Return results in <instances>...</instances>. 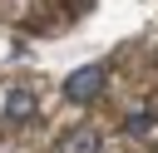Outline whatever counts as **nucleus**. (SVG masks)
<instances>
[{
    "instance_id": "nucleus-1",
    "label": "nucleus",
    "mask_w": 158,
    "mask_h": 153,
    "mask_svg": "<svg viewBox=\"0 0 158 153\" xmlns=\"http://www.w3.org/2000/svg\"><path fill=\"white\" fill-rule=\"evenodd\" d=\"M104 79H109L104 64H84V69H74V74L64 79V99H69V104H94V99L104 94Z\"/></svg>"
},
{
    "instance_id": "nucleus-2",
    "label": "nucleus",
    "mask_w": 158,
    "mask_h": 153,
    "mask_svg": "<svg viewBox=\"0 0 158 153\" xmlns=\"http://www.w3.org/2000/svg\"><path fill=\"white\" fill-rule=\"evenodd\" d=\"M35 114H40V99H35V89H10V94H5V104H0V118H5L10 128H25Z\"/></svg>"
},
{
    "instance_id": "nucleus-3",
    "label": "nucleus",
    "mask_w": 158,
    "mask_h": 153,
    "mask_svg": "<svg viewBox=\"0 0 158 153\" xmlns=\"http://www.w3.org/2000/svg\"><path fill=\"white\" fill-rule=\"evenodd\" d=\"M99 128H89V123H79V128H64L59 133V153H99Z\"/></svg>"
},
{
    "instance_id": "nucleus-4",
    "label": "nucleus",
    "mask_w": 158,
    "mask_h": 153,
    "mask_svg": "<svg viewBox=\"0 0 158 153\" xmlns=\"http://www.w3.org/2000/svg\"><path fill=\"white\" fill-rule=\"evenodd\" d=\"M148 128H153V114H148V109H138V114L123 118V133H148Z\"/></svg>"
}]
</instances>
